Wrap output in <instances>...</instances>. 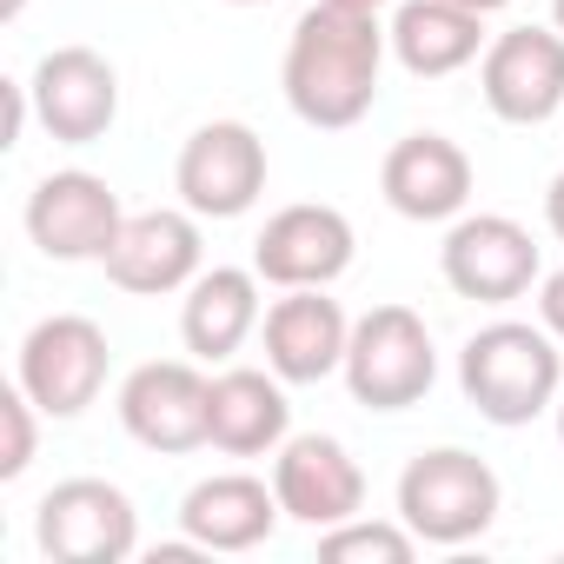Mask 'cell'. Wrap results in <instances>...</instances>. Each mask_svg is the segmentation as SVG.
<instances>
[{"label": "cell", "instance_id": "f1b7e54d", "mask_svg": "<svg viewBox=\"0 0 564 564\" xmlns=\"http://www.w3.org/2000/svg\"><path fill=\"white\" fill-rule=\"evenodd\" d=\"M226 8H265V0H226Z\"/></svg>", "mask_w": 564, "mask_h": 564}, {"label": "cell", "instance_id": "ba28073f", "mask_svg": "<svg viewBox=\"0 0 564 564\" xmlns=\"http://www.w3.org/2000/svg\"><path fill=\"white\" fill-rule=\"evenodd\" d=\"M173 186L186 199V213L199 219H239L252 213V199L265 193V140L239 120H213L180 147Z\"/></svg>", "mask_w": 564, "mask_h": 564}, {"label": "cell", "instance_id": "cb8c5ba5", "mask_svg": "<svg viewBox=\"0 0 564 564\" xmlns=\"http://www.w3.org/2000/svg\"><path fill=\"white\" fill-rule=\"evenodd\" d=\"M538 326L564 346V272H551L544 286H538Z\"/></svg>", "mask_w": 564, "mask_h": 564}, {"label": "cell", "instance_id": "277c9868", "mask_svg": "<svg viewBox=\"0 0 564 564\" xmlns=\"http://www.w3.org/2000/svg\"><path fill=\"white\" fill-rule=\"evenodd\" d=\"M438 379V352H432V333L412 306H372L359 326H352V346H346V386L359 405L372 412H405L432 392Z\"/></svg>", "mask_w": 564, "mask_h": 564}, {"label": "cell", "instance_id": "8fae6325", "mask_svg": "<svg viewBox=\"0 0 564 564\" xmlns=\"http://www.w3.org/2000/svg\"><path fill=\"white\" fill-rule=\"evenodd\" d=\"M485 107L511 127H538L551 113H564V34L551 28H511L485 47L478 67Z\"/></svg>", "mask_w": 564, "mask_h": 564}, {"label": "cell", "instance_id": "603a6c76", "mask_svg": "<svg viewBox=\"0 0 564 564\" xmlns=\"http://www.w3.org/2000/svg\"><path fill=\"white\" fill-rule=\"evenodd\" d=\"M34 399H28V386L14 379L8 392H0V425H8V452H0V478H21L28 465H34Z\"/></svg>", "mask_w": 564, "mask_h": 564}, {"label": "cell", "instance_id": "5bb4252c", "mask_svg": "<svg viewBox=\"0 0 564 564\" xmlns=\"http://www.w3.org/2000/svg\"><path fill=\"white\" fill-rule=\"evenodd\" d=\"M206 399H213V379H199L186 359H153V366L127 372L120 425L147 452H193V445H206Z\"/></svg>", "mask_w": 564, "mask_h": 564}, {"label": "cell", "instance_id": "8992f818", "mask_svg": "<svg viewBox=\"0 0 564 564\" xmlns=\"http://www.w3.org/2000/svg\"><path fill=\"white\" fill-rule=\"evenodd\" d=\"M107 333L80 313H54L21 339V386L47 419H80L107 386Z\"/></svg>", "mask_w": 564, "mask_h": 564}, {"label": "cell", "instance_id": "83f0119b", "mask_svg": "<svg viewBox=\"0 0 564 564\" xmlns=\"http://www.w3.org/2000/svg\"><path fill=\"white\" fill-rule=\"evenodd\" d=\"M551 21H557V34H564V0H551Z\"/></svg>", "mask_w": 564, "mask_h": 564}, {"label": "cell", "instance_id": "2e32d148", "mask_svg": "<svg viewBox=\"0 0 564 564\" xmlns=\"http://www.w3.org/2000/svg\"><path fill=\"white\" fill-rule=\"evenodd\" d=\"M346 346H352V326L339 300H326V286H293L265 313V366L286 386H319L346 372Z\"/></svg>", "mask_w": 564, "mask_h": 564}, {"label": "cell", "instance_id": "ac0fdd59", "mask_svg": "<svg viewBox=\"0 0 564 564\" xmlns=\"http://www.w3.org/2000/svg\"><path fill=\"white\" fill-rule=\"evenodd\" d=\"M279 518H286V511H279V491H265L246 471L199 478L186 491V505H180V524H186L193 551H252V544L272 538Z\"/></svg>", "mask_w": 564, "mask_h": 564}, {"label": "cell", "instance_id": "7402d4cb", "mask_svg": "<svg viewBox=\"0 0 564 564\" xmlns=\"http://www.w3.org/2000/svg\"><path fill=\"white\" fill-rule=\"evenodd\" d=\"M419 551V531L399 518V524H366V518H346L319 538V557L326 564H405Z\"/></svg>", "mask_w": 564, "mask_h": 564}, {"label": "cell", "instance_id": "484cf974", "mask_svg": "<svg viewBox=\"0 0 564 564\" xmlns=\"http://www.w3.org/2000/svg\"><path fill=\"white\" fill-rule=\"evenodd\" d=\"M452 8H471V14H498V8H511V0H452Z\"/></svg>", "mask_w": 564, "mask_h": 564}, {"label": "cell", "instance_id": "e0dca14e", "mask_svg": "<svg viewBox=\"0 0 564 564\" xmlns=\"http://www.w3.org/2000/svg\"><path fill=\"white\" fill-rule=\"evenodd\" d=\"M379 186H386V206L405 219H458L471 199V160L445 133H405L386 153Z\"/></svg>", "mask_w": 564, "mask_h": 564}, {"label": "cell", "instance_id": "7c38bea8", "mask_svg": "<svg viewBox=\"0 0 564 564\" xmlns=\"http://www.w3.org/2000/svg\"><path fill=\"white\" fill-rule=\"evenodd\" d=\"M352 219L339 206H286L272 213L265 232L252 239V272L265 286H333L352 265Z\"/></svg>", "mask_w": 564, "mask_h": 564}, {"label": "cell", "instance_id": "5b68a950", "mask_svg": "<svg viewBox=\"0 0 564 564\" xmlns=\"http://www.w3.org/2000/svg\"><path fill=\"white\" fill-rule=\"evenodd\" d=\"M34 544L54 564H120L140 544V518L133 498L107 478H67L41 498L34 518Z\"/></svg>", "mask_w": 564, "mask_h": 564}, {"label": "cell", "instance_id": "9a60e30c", "mask_svg": "<svg viewBox=\"0 0 564 564\" xmlns=\"http://www.w3.org/2000/svg\"><path fill=\"white\" fill-rule=\"evenodd\" d=\"M193 219L199 213H166V206L127 213L113 252L100 259L107 279H113L120 293H140V300H160V293L193 286V279H199V226Z\"/></svg>", "mask_w": 564, "mask_h": 564}, {"label": "cell", "instance_id": "30bf717a", "mask_svg": "<svg viewBox=\"0 0 564 564\" xmlns=\"http://www.w3.org/2000/svg\"><path fill=\"white\" fill-rule=\"evenodd\" d=\"M28 94H34L41 127H47L61 147H94V140H107V127L120 120V74H113L94 47H54V54L34 67Z\"/></svg>", "mask_w": 564, "mask_h": 564}, {"label": "cell", "instance_id": "4dcf8cb0", "mask_svg": "<svg viewBox=\"0 0 564 564\" xmlns=\"http://www.w3.org/2000/svg\"><path fill=\"white\" fill-rule=\"evenodd\" d=\"M557 438H564V405H557Z\"/></svg>", "mask_w": 564, "mask_h": 564}, {"label": "cell", "instance_id": "f546056e", "mask_svg": "<svg viewBox=\"0 0 564 564\" xmlns=\"http://www.w3.org/2000/svg\"><path fill=\"white\" fill-rule=\"evenodd\" d=\"M0 14H8V21H14V14H21V0H8V8H0Z\"/></svg>", "mask_w": 564, "mask_h": 564}, {"label": "cell", "instance_id": "3957f363", "mask_svg": "<svg viewBox=\"0 0 564 564\" xmlns=\"http://www.w3.org/2000/svg\"><path fill=\"white\" fill-rule=\"evenodd\" d=\"M399 518L419 531V544H471L498 518V471L458 445L419 452L399 471Z\"/></svg>", "mask_w": 564, "mask_h": 564}, {"label": "cell", "instance_id": "52a82bcc", "mask_svg": "<svg viewBox=\"0 0 564 564\" xmlns=\"http://www.w3.org/2000/svg\"><path fill=\"white\" fill-rule=\"evenodd\" d=\"M438 265H445V286L458 300H478V306H511L531 293L538 279V246L518 219L505 213H471L445 232L438 246Z\"/></svg>", "mask_w": 564, "mask_h": 564}, {"label": "cell", "instance_id": "4fadbf2b", "mask_svg": "<svg viewBox=\"0 0 564 564\" xmlns=\"http://www.w3.org/2000/svg\"><path fill=\"white\" fill-rule=\"evenodd\" d=\"M272 491H279V511L313 524V531H333L346 518H359L366 505V471L359 458L326 438V432H306V438H286L279 445V465H272Z\"/></svg>", "mask_w": 564, "mask_h": 564}, {"label": "cell", "instance_id": "ffe728a7", "mask_svg": "<svg viewBox=\"0 0 564 564\" xmlns=\"http://www.w3.org/2000/svg\"><path fill=\"white\" fill-rule=\"evenodd\" d=\"M259 326V272H239V265H213L186 286V306H180V339L186 352L199 359H232Z\"/></svg>", "mask_w": 564, "mask_h": 564}, {"label": "cell", "instance_id": "44dd1931", "mask_svg": "<svg viewBox=\"0 0 564 564\" xmlns=\"http://www.w3.org/2000/svg\"><path fill=\"white\" fill-rule=\"evenodd\" d=\"M478 41H485V14L452 8V0H405L392 14V54L419 80H445V74L471 67Z\"/></svg>", "mask_w": 564, "mask_h": 564}, {"label": "cell", "instance_id": "7a4b0ae2", "mask_svg": "<svg viewBox=\"0 0 564 564\" xmlns=\"http://www.w3.org/2000/svg\"><path fill=\"white\" fill-rule=\"evenodd\" d=\"M557 379H564V352L544 326L498 319V326L471 333L458 352V386L478 405V419H491V425H531L557 399Z\"/></svg>", "mask_w": 564, "mask_h": 564}, {"label": "cell", "instance_id": "d6986e66", "mask_svg": "<svg viewBox=\"0 0 564 564\" xmlns=\"http://www.w3.org/2000/svg\"><path fill=\"white\" fill-rule=\"evenodd\" d=\"M286 379H265V372H219L213 379V399H206V445L232 452V458H259L272 445H286V425H293V405L279 392Z\"/></svg>", "mask_w": 564, "mask_h": 564}, {"label": "cell", "instance_id": "6da1fadb", "mask_svg": "<svg viewBox=\"0 0 564 564\" xmlns=\"http://www.w3.org/2000/svg\"><path fill=\"white\" fill-rule=\"evenodd\" d=\"M386 47H392V34L379 28V14H352V8H333V0H313L293 28V41H286V67H279L286 107L326 133L359 127L379 100Z\"/></svg>", "mask_w": 564, "mask_h": 564}, {"label": "cell", "instance_id": "9c48e42d", "mask_svg": "<svg viewBox=\"0 0 564 564\" xmlns=\"http://www.w3.org/2000/svg\"><path fill=\"white\" fill-rule=\"evenodd\" d=\"M120 226H127V213H120V199H113V186L100 173H80V166L74 173H47L28 193V239L47 259H67V265L107 259Z\"/></svg>", "mask_w": 564, "mask_h": 564}, {"label": "cell", "instance_id": "4316f807", "mask_svg": "<svg viewBox=\"0 0 564 564\" xmlns=\"http://www.w3.org/2000/svg\"><path fill=\"white\" fill-rule=\"evenodd\" d=\"M333 8H352V14H379L386 0H333Z\"/></svg>", "mask_w": 564, "mask_h": 564}, {"label": "cell", "instance_id": "d4e9b609", "mask_svg": "<svg viewBox=\"0 0 564 564\" xmlns=\"http://www.w3.org/2000/svg\"><path fill=\"white\" fill-rule=\"evenodd\" d=\"M544 226L564 239V173H557V180H551V193H544Z\"/></svg>", "mask_w": 564, "mask_h": 564}]
</instances>
